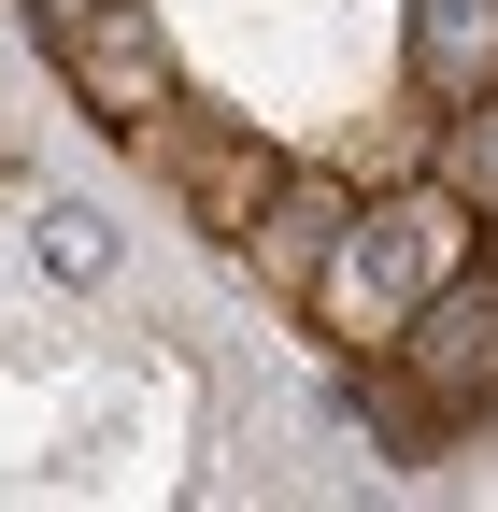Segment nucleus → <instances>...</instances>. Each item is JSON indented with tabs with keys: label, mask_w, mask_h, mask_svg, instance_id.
<instances>
[{
	"label": "nucleus",
	"mask_w": 498,
	"mask_h": 512,
	"mask_svg": "<svg viewBox=\"0 0 498 512\" xmlns=\"http://www.w3.org/2000/svg\"><path fill=\"white\" fill-rule=\"evenodd\" d=\"M470 200L442 171L427 185H385V200H356L342 228H328V256H314V285H299V313H314V342H342V356H385L399 328H413V299L470 256Z\"/></svg>",
	"instance_id": "nucleus-1"
},
{
	"label": "nucleus",
	"mask_w": 498,
	"mask_h": 512,
	"mask_svg": "<svg viewBox=\"0 0 498 512\" xmlns=\"http://www.w3.org/2000/svg\"><path fill=\"white\" fill-rule=\"evenodd\" d=\"M356 413H385L399 441H442V427L498 413V242L456 256V271L413 299V328L356 370Z\"/></svg>",
	"instance_id": "nucleus-2"
},
{
	"label": "nucleus",
	"mask_w": 498,
	"mask_h": 512,
	"mask_svg": "<svg viewBox=\"0 0 498 512\" xmlns=\"http://www.w3.org/2000/svg\"><path fill=\"white\" fill-rule=\"evenodd\" d=\"M143 157L171 171V200L200 214L214 242H242V228H257V200H271V171H285V157L257 143V128H228V114H185V100H171V114L143 128Z\"/></svg>",
	"instance_id": "nucleus-3"
},
{
	"label": "nucleus",
	"mask_w": 498,
	"mask_h": 512,
	"mask_svg": "<svg viewBox=\"0 0 498 512\" xmlns=\"http://www.w3.org/2000/svg\"><path fill=\"white\" fill-rule=\"evenodd\" d=\"M57 72H72V100L114 128V143H143V128L171 114V43L143 29V0H100L86 29H57Z\"/></svg>",
	"instance_id": "nucleus-4"
},
{
	"label": "nucleus",
	"mask_w": 498,
	"mask_h": 512,
	"mask_svg": "<svg viewBox=\"0 0 498 512\" xmlns=\"http://www.w3.org/2000/svg\"><path fill=\"white\" fill-rule=\"evenodd\" d=\"M356 214V185L342 171H271V200H257V228H242L228 256H242V271H257L271 299H299V285H314V256H328V228Z\"/></svg>",
	"instance_id": "nucleus-5"
},
{
	"label": "nucleus",
	"mask_w": 498,
	"mask_h": 512,
	"mask_svg": "<svg viewBox=\"0 0 498 512\" xmlns=\"http://www.w3.org/2000/svg\"><path fill=\"white\" fill-rule=\"evenodd\" d=\"M498 86V0H413V100L456 114Z\"/></svg>",
	"instance_id": "nucleus-6"
},
{
	"label": "nucleus",
	"mask_w": 498,
	"mask_h": 512,
	"mask_svg": "<svg viewBox=\"0 0 498 512\" xmlns=\"http://www.w3.org/2000/svg\"><path fill=\"white\" fill-rule=\"evenodd\" d=\"M427 171H442L456 200H470V214L498 228V86H484V100H456L442 128H427Z\"/></svg>",
	"instance_id": "nucleus-7"
},
{
	"label": "nucleus",
	"mask_w": 498,
	"mask_h": 512,
	"mask_svg": "<svg viewBox=\"0 0 498 512\" xmlns=\"http://www.w3.org/2000/svg\"><path fill=\"white\" fill-rule=\"evenodd\" d=\"M43 271H72V285H100V271H114V228H100L86 200H57V214H43Z\"/></svg>",
	"instance_id": "nucleus-8"
},
{
	"label": "nucleus",
	"mask_w": 498,
	"mask_h": 512,
	"mask_svg": "<svg viewBox=\"0 0 498 512\" xmlns=\"http://www.w3.org/2000/svg\"><path fill=\"white\" fill-rule=\"evenodd\" d=\"M86 15H100V0H29V29H43V43H57V29H86Z\"/></svg>",
	"instance_id": "nucleus-9"
}]
</instances>
